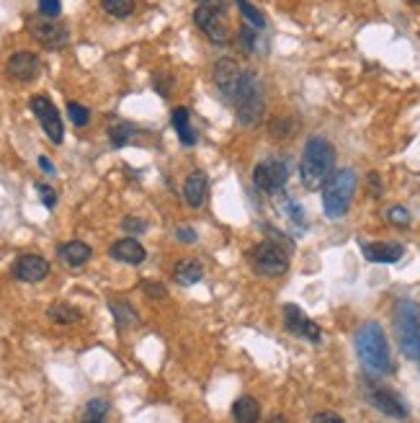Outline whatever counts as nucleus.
Segmentation results:
<instances>
[{
	"instance_id": "nucleus-1",
	"label": "nucleus",
	"mask_w": 420,
	"mask_h": 423,
	"mask_svg": "<svg viewBox=\"0 0 420 423\" xmlns=\"http://www.w3.org/2000/svg\"><path fill=\"white\" fill-rule=\"evenodd\" d=\"M333 173H336V148L320 135L310 137L305 145V152H302V160H299L302 186L307 191L323 189Z\"/></svg>"
},
{
	"instance_id": "nucleus-2",
	"label": "nucleus",
	"mask_w": 420,
	"mask_h": 423,
	"mask_svg": "<svg viewBox=\"0 0 420 423\" xmlns=\"http://www.w3.org/2000/svg\"><path fill=\"white\" fill-rule=\"evenodd\" d=\"M356 354L361 364L374 374H389L392 371V354H389V341L384 336V328L377 320L361 323L356 330Z\"/></svg>"
},
{
	"instance_id": "nucleus-3",
	"label": "nucleus",
	"mask_w": 420,
	"mask_h": 423,
	"mask_svg": "<svg viewBox=\"0 0 420 423\" xmlns=\"http://www.w3.org/2000/svg\"><path fill=\"white\" fill-rule=\"evenodd\" d=\"M353 191H356V170H336L330 176V181L323 186V209H325V217H330V220L346 217L348 207L353 201Z\"/></svg>"
},
{
	"instance_id": "nucleus-4",
	"label": "nucleus",
	"mask_w": 420,
	"mask_h": 423,
	"mask_svg": "<svg viewBox=\"0 0 420 423\" xmlns=\"http://www.w3.org/2000/svg\"><path fill=\"white\" fill-rule=\"evenodd\" d=\"M395 333L399 349L408 359L418 361L420 356V310L410 299H399L395 305Z\"/></svg>"
},
{
	"instance_id": "nucleus-5",
	"label": "nucleus",
	"mask_w": 420,
	"mask_h": 423,
	"mask_svg": "<svg viewBox=\"0 0 420 423\" xmlns=\"http://www.w3.org/2000/svg\"><path fill=\"white\" fill-rule=\"evenodd\" d=\"M232 104H235V114L240 119V124L255 127V124L261 122L263 88H261L258 75L253 73V70H245V73H242V80H240V85H237V93L232 98Z\"/></svg>"
},
{
	"instance_id": "nucleus-6",
	"label": "nucleus",
	"mask_w": 420,
	"mask_h": 423,
	"mask_svg": "<svg viewBox=\"0 0 420 423\" xmlns=\"http://www.w3.org/2000/svg\"><path fill=\"white\" fill-rule=\"evenodd\" d=\"M289 255H292V251L286 245L276 243V240L268 238V240L258 243L255 248H250L248 258H250V266L258 274L273 279V276H281L289 271Z\"/></svg>"
},
{
	"instance_id": "nucleus-7",
	"label": "nucleus",
	"mask_w": 420,
	"mask_h": 423,
	"mask_svg": "<svg viewBox=\"0 0 420 423\" xmlns=\"http://www.w3.org/2000/svg\"><path fill=\"white\" fill-rule=\"evenodd\" d=\"M286 181H289V165H286V160H279V158L263 160V163H258L255 170H253V183H255V189L266 191V194L281 191L286 186Z\"/></svg>"
},
{
	"instance_id": "nucleus-8",
	"label": "nucleus",
	"mask_w": 420,
	"mask_h": 423,
	"mask_svg": "<svg viewBox=\"0 0 420 423\" xmlns=\"http://www.w3.org/2000/svg\"><path fill=\"white\" fill-rule=\"evenodd\" d=\"M26 29L36 42L47 47V49H62L70 42V32L62 23H54V19H44V16H34L26 21Z\"/></svg>"
},
{
	"instance_id": "nucleus-9",
	"label": "nucleus",
	"mask_w": 420,
	"mask_h": 423,
	"mask_svg": "<svg viewBox=\"0 0 420 423\" xmlns=\"http://www.w3.org/2000/svg\"><path fill=\"white\" fill-rule=\"evenodd\" d=\"M29 108H32L34 117L39 119L44 135L52 139L54 145H60V142L65 139V127H62V119H60V111L54 108L52 101H49L47 95H32Z\"/></svg>"
},
{
	"instance_id": "nucleus-10",
	"label": "nucleus",
	"mask_w": 420,
	"mask_h": 423,
	"mask_svg": "<svg viewBox=\"0 0 420 423\" xmlns=\"http://www.w3.org/2000/svg\"><path fill=\"white\" fill-rule=\"evenodd\" d=\"M366 400L377 408L379 413H384L389 418H397V421H408V405L405 400L399 398L395 390H389V387H382V385H371L366 390Z\"/></svg>"
},
{
	"instance_id": "nucleus-11",
	"label": "nucleus",
	"mask_w": 420,
	"mask_h": 423,
	"mask_svg": "<svg viewBox=\"0 0 420 423\" xmlns=\"http://www.w3.org/2000/svg\"><path fill=\"white\" fill-rule=\"evenodd\" d=\"M284 325L286 330L296 336V339H305L310 343H320L323 341V328L317 325L315 320H310L305 315V310L296 305H284Z\"/></svg>"
},
{
	"instance_id": "nucleus-12",
	"label": "nucleus",
	"mask_w": 420,
	"mask_h": 423,
	"mask_svg": "<svg viewBox=\"0 0 420 423\" xmlns=\"http://www.w3.org/2000/svg\"><path fill=\"white\" fill-rule=\"evenodd\" d=\"M194 23L201 29V34L209 39L211 44H227L230 42V29L222 19V13L211 11L207 5H196L194 11Z\"/></svg>"
},
{
	"instance_id": "nucleus-13",
	"label": "nucleus",
	"mask_w": 420,
	"mask_h": 423,
	"mask_svg": "<svg viewBox=\"0 0 420 423\" xmlns=\"http://www.w3.org/2000/svg\"><path fill=\"white\" fill-rule=\"evenodd\" d=\"M242 73H245V70H240V65L235 62L232 57L217 60V65H214V83H217V91L222 93L224 101H230L232 104V98L237 93V85H240V80H242Z\"/></svg>"
},
{
	"instance_id": "nucleus-14",
	"label": "nucleus",
	"mask_w": 420,
	"mask_h": 423,
	"mask_svg": "<svg viewBox=\"0 0 420 423\" xmlns=\"http://www.w3.org/2000/svg\"><path fill=\"white\" fill-rule=\"evenodd\" d=\"M49 261L42 258V255H34V253H23L16 258V264H13L11 274L13 279H19V282H26V284H36V282H44L47 276H49Z\"/></svg>"
},
{
	"instance_id": "nucleus-15",
	"label": "nucleus",
	"mask_w": 420,
	"mask_h": 423,
	"mask_svg": "<svg viewBox=\"0 0 420 423\" xmlns=\"http://www.w3.org/2000/svg\"><path fill=\"white\" fill-rule=\"evenodd\" d=\"M39 67H42V62H39V57L34 52L11 54V60L5 65L8 75H11L13 80H19V83H32L34 78L39 75Z\"/></svg>"
},
{
	"instance_id": "nucleus-16",
	"label": "nucleus",
	"mask_w": 420,
	"mask_h": 423,
	"mask_svg": "<svg viewBox=\"0 0 420 423\" xmlns=\"http://www.w3.org/2000/svg\"><path fill=\"white\" fill-rule=\"evenodd\" d=\"M108 255L119 261V264H129V266H139L145 258H148V251H145V245L137 243L135 238H121V240H116L111 248H108Z\"/></svg>"
},
{
	"instance_id": "nucleus-17",
	"label": "nucleus",
	"mask_w": 420,
	"mask_h": 423,
	"mask_svg": "<svg viewBox=\"0 0 420 423\" xmlns=\"http://www.w3.org/2000/svg\"><path fill=\"white\" fill-rule=\"evenodd\" d=\"M364 258L371 264H397L402 253H405V245L402 243H361Z\"/></svg>"
},
{
	"instance_id": "nucleus-18",
	"label": "nucleus",
	"mask_w": 420,
	"mask_h": 423,
	"mask_svg": "<svg viewBox=\"0 0 420 423\" xmlns=\"http://www.w3.org/2000/svg\"><path fill=\"white\" fill-rule=\"evenodd\" d=\"M207 191H209V179H207L204 170H194L189 179H186V183H183V196H186V204H189L191 209L204 207Z\"/></svg>"
},
{
	"instance_id": "nucleus-19",
	"label": "nucleus",
	"mask_w": 420,
	"mask_h": 423,
	"mask_svg": "<svg viewBox=\"0 0 420 423\" xmlns=\"http://www.w3.org/2000/svg\"><path fill=\"white\" fill-rule=\"evenodd\" d=\"M57 253H60V258H62L70 268H80V266H85L91 261L93 248L88 243H83V240H67V243H62L57 248Z\"/></svg>"
},
{
	"instance_id": "nucleus-20",
	"label": "nucleus",
	"mask_w": 420,
	"mask_h": 423,
	"mask_svg": "<svg viewBox=\"0 0 420 423\" xmlns=\"http://www.w3.org/2000/svg\"><path fill=\"white\" fill-rule=\"evenodd\" d=\"M232 418H235V423H258L261 421V405L250 395H240L232 402Z\"/></svg>"
},
{
	"instance_id": "nucleus-21",
	"label": "nucleus",
	"mask_w": 420,
	"mask_h": 423,
	"mask_svg": "<svg viewBox=\"0 0 420 423\" xmlns=\"http://www.w3.org/2000/svg\"><path fill=\"white\" fill-rule=\"evenodd\" d=\"M170 122H173V129H176V135H178V139L186 145V148L196 145V132L191 129L189 108H186V106H176L173 114H170Z\"/></svg>"
},
{
	"instance_id": "nucleus-22",
	"label": "nucleus",
	"mask_w": 420,
	"mask_h": 423,
	"mask_svg": "<svg viewBox=\"0 0 420 423\" xmlns=\"http://www.w3.org/2000/svg\"><path fill=\"white\" fill-rule=\"evenodd\" d=\"M204 279V266L196 258H183L176 264V282L180 286H194Z\"/></svg>"
},
{
	"instance_id": "nucleus-23",
	"label": "nucleus",
	"mask_w": 420,
	"mask_h": 423,
	"mask_svg": "<svg viewBox=\"0 0 420 423\" xmlns=\"http://www.w3.org/2000/svg\"><path fill=\"white\" fill-rule=\"evenodd\" d=\"M47 317L57 325H73V323L80 320V310L67 305V302H54V305L47 307Z\"/></svg>"
},
{
	"instance_id": "nucleus-24",
	"label": "nucleus",
	"mask_w": 420,
	"mask_h": 423,
	"mask_svg": "<svg viewBox=\"0 0 420 423\" xmlns=\"http://www.w3.org/2000/svg\"><path fill=\"white\" fill-rule=\"evenodd\" d=\"M108 307H111V315H114V323L119 330H126L132 328V325H137V312L129 302L116 299V302H108Z\"/></svg>"
},
{
	"instance_id": "nucleus-25",
	"label": "nucleus",
	"mask_w": 420,
	"mask_h": 423,
	"mask_svg": "<svg viewBox=\"0 0 420 423\" xmlns=\"http://www.w3.org/2000/svg\"><path fill=\"white\" fill-rule=\"evenodd\" d=\"M135 135H137V129L132 127V124H126V122L108 127V139H111L114 148H126V145L135 139Z\"/></svg>"
},
{
	"instance_id": "nucleus-26",
	"label": "nucleus",
	"mask_w": 420,
	"mask_h": 423,
	"mask_svg": "<svg viewBox=\"0 0 420 423\" xmlns=\"http://www.w3.org/2000/svg\"><path fill=\"white\" fill-rule=\"evenodd\" d=\"M235 5L240 8V13L245 16V21L250 23L253 29H258V32H263L266 29V19H263V13L253 5L250 0H235Z\"/></svg>"
},
{
	"instance_id": "nucleus-27",
	"label": "nucleus",
	"mask_w": 420,
	"mask_h": 423,
	"mask_svg": "<svg viewBox=\"0 0 420 423\" xmlns=\"http://www.w3.org/2000/svg\"><path fill=\"white\" fill-rule=\"evenodd\" d=\"M101 5L114 19H129L135 13V0H101Z\"/></svg>"
},
{
	"instance_id": "nucleus-28",
	"label": "nucleus",
	"mask_w": 420,
	"mask_h": 423,
	"mask_svg": "<svg viewBox=\"0 0 420 423\" xmlns=\"http://www.w3.org/2000/svg\"><path fill=\"white\" fill-rule=\"evenodd\" d=\"M237 39H240V47L248 54H255L258 49H261V47H258V29H253L250 23H248V26H242Z\"/></svg>"
},
{
	"instance_id": "nucleus-29",
	"label": "nucleus",
	"mask_w": 420,
	"mask_h": 423,
	"mask_svg": "<svg viewBox=\"0 0 420 423\" xmlns=\"http://www.w3.org/2000/svg\"><path fill=\"white\" fill-rule=\"evenodd\" d=\"M67 117L73 122L75 127H85L88 122H91V108H85L83 104H78V101H70L67 104Z\"/></svg>"
},
{
	"instance_id": "nucleus-30",
	"label": "nucleus",
	"mask_w": 420,
	"mask_h": 423,
	"mask_svg": "<svg viewBox=\"0 0 420 423\" xmlns=\"http://www.w3.org/2000/svg\"><path fill=\"white\" fill-rule=\"evenodd\" d=\"M296 132V122L294 119H289V117H284V119H276L271 124V135L276 139H286V137H292Z\"/></svg>"
},
{
	"instance_id": "nucleus-31",
	"label": "nucleus",
	"mask_w": 420,
	"mask_h": 423,
	"mask_svg": "<svg viewBox=\"0 0 420 423\" xmlns=\"http://www.w3.org/2000/svg\"><path fill=\"white\" fill-rule=\"evenodd\" d=\"M152 85H155V91H158L163 98H168L170 91H173V85H176V80H173V75L165 73V70H158V73L152 75Z\"/></svg>"
},
{
	"instance_id": "nucleus-32",
	"label": "nucleus",
	"mask_w": 420,
	"mask_h": 423,
	"mask_svg": "<svg viewBox=\"0 0 420 423\" xmlns=\"http://www.w3.org/2000/svg\"><path fill=\"white\" fill-rule=\"evenodd\" d=\"M387 220L395 225V227H408L412 217H410V212L405 209V207H389V209H387Z\"/></svg>"
},
{
	"instance_id": "nucleus-33",
	"label": "nucleus",
	"mask_w": 420,
	"mask_h": 423,
	"mask_svg": "<svg viewBox=\"0 0 420 423\" xmlns=\"http://www.w3.org/2000/svg\"><path fill=\"white\" fill-rule=\"evenodd\" d=\"M60 13H62V0H39V16L57 19Z\"/></svg>"
},
{
	"instance_id": "nucleus-34",
	"label": "nucleus",
	"mask_w": 420,
	"mask_h": 423,
	"mask_svg": "<svg viewBox=\"0 0 420 423\" xmlns=\"http://www.w3.org/2000/svg\"><path fill=\"white\" fill-rule=\"evenodd\" d=\"M108 411H111V405H108V400H104V398H95V400H91L85 405V415H95V418H106V413Z\"/></svg>"
},
{
	"instance_id": "nucleus-35",
	"label": "nucleus",
	"mask_w": 420,
	"mask_h": 423,
	"mask_svg": "<svg viewBox=\"0 0 420 423\" xmlns=\"http://www.w3.org/2000/svg\"><path fill=\"white\" fill-rule=\"evenodd\" d=\"M121 230H124V233H132V235H142L148 230V222L139 220V217H124V220H121Z\"/></svg>"
},
{
	"instance_id": "nucleus-36",
	"label": "nucleus",
	"mask_w": 420,
	"mask_h": 423,
	"mask_svg": "<svg viewBox=\"0 0 420 423\" xmlns=\"http://www.w3.org/2000/svg\"><path fill=\"white\" fill-rule=\"evenodd\" d=\"M142 292H145L150 299H165V297H168V289L160 284V282H142Z\"/></svg>"
},
{
	"instance_id": "nucleus-37",
	"label": "nucleus",
	"mask_w": 420,
	"mask_h": 423,
	"mask_svg": "<svg viewBox=\"0 0 420 423\" xmlns=\"http://www.w3.org/2000/svg\"><path fill=\"white\" fill-rule=\"evenodd\" d=\"M36 189H39V196H42V204L47 209H52L54 204H57V194H54L52 186H47V183H36Z\"/></svg>"
},
{
	"instance_id": "nucleus-38",
	"label": "nucleus",
	"mask_w": 420,
	"mask_h": 423,
	"mask_svg": "<svg viewBox=\"0 0 420 423\" xmlns=\"http://www.w3.org/2000/svg\"><path fill=\"white\" fill-rule=\"evenodd\" d=\"M310 423H346L338 413H333V411H323V413H315L312 415V421Z\"/></svg>"
},
{
	"instance_id": "nucleus-39",
	"label": "nucleus",
	"mask_w": 420,
	"mask_h": 423,
	"mask_svg": "<svg viewBox=\"0 0 420 423\" xmlns=\"http://www.w3.org/2000/svg\"><path fill=\"white\" fill-rule=\"evenodd\" d=\"M366 181H369V194H371L374 199H379V196H382V179H379L377 170H371Z\"/></svg>"
},
{
	"instance_id": "nucleus-40",
	"label": "nucleus",
	"mask_w": 420,
	"mask_h": 423,
	"mask_svg": "<svg viewBox=\"0 0 420 423\" xmlns=\"http://www.w3.org/2000/svg\"><path fill=\"white\" fill-rule=\"evenodd\" d=\"M199 5H207V8H211V11L217 13H227V8H230V0H199Z\"/></svg>"
},
{
	"instance_id": "nucleus-41",
	"label": "nucleus",
	"mask_w": 420,
	"mask_h": 423,
	"mask_svg": "<svg viewBox=\"0 0 420 423\" xmlns=\"http://www.w3.org/2000/svg\"><path fill=\"white\" fill-rule=\"evenodd\" d=\"M176 238L183 240V243H196V233H194L191 227H178V230H176Z\"/></svg>"
},
{
	"instance_id": "nucleus-42",
	"label": "nucleus",
	"mask_w": 420,
	"mask_h": 423,
	"mask_svg": "<svg viewBox=\"0 0 420 423\" xmlns=\"http://www.w3.org/2000/svg\"><path fill=\"white\" fill-rule=\"evenodd\" d=\"M39 168H42L47 176H54V163L49 158H44V155L39 158Z\"/></svg>"
},
{
	"instance_id": "nucleus-43",
	"label": "nucleus",
	"mask_w": 420,
	"mask_h": 423,
	"mask_svg": "<svg viewBox=\"0 0 420 423\" xmlns=\"http://www.w3.org/2000/svg\"><path fill=\"white\" fill-rule=\"evenodd\" d=\"M80 423H106V421H104V418H95V415H85Z\"/></svg>"
},
{
	"instance_id": "nucleus-44",
	"label": "nucleus",
	"mask_w": 420,
	"mask_h": 423,
	"mask_svg": "<svg viewBox=\"0 0 420 423\" xmlns=\"http://www.w3.org/2000/svg\"><path fill=\"white\" fill-rule=\"evenodd\" d=\"M271 423H286V421H284V415H273Z\"/></svg>"
},
{
	"instance_id": "nucleus-45",
	"label": "nucleus",
	"mask_w": 420,
	"mask_h": 423,
	"mask_svg": "<svg viewBox=\"0 0 420 423\" xmlns=\"http://www.w3.org/2000/svg\"><path fill=\"white\" fill-rule=\"evenodd\" d=\"M410 3H412V5H420V0H410Z\"/></svg>"
},
{
	"instance_id": "nucleus-46",
	"label": "nucleus",
	"mask_w": 420,
	"mask_h": 423,
	"mask_svg": "<svg viewBox=\"0 0 420 423\" xmlns=\"http://www.w3.org/2000/svg\"><path fill=\"white\" fill-rule=\"evenodd\" d=\"M418 364H420V356H418Z\"/></svg>"
}]
</instances>
